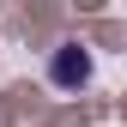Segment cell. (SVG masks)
I'll use <instances>...</instances> for the list:
<instances>
[{"label":"cell","instance_id":"obj_1","mask_svg":"<svg viewBox=\"0 0 127 127\" xmlns=\"http://www.w3.org/2000/svg\"><path fill=\"white\" fill-rule=\"evenodd\" d=\"M49 79H55L61 91H73V85H85V79H91V55L79 49V42H61V49L49 55Z\"/></svg>","mask_w":127,"mask_h":127}]
</instances>
